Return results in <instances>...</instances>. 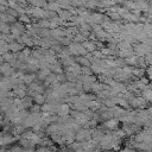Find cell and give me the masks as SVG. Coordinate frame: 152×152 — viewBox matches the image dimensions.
<instances>
[{
  "label": "cell",
  "instance_id": "1",
  "mask_svg": "<svg viewBox=\"0 0 152 152\" xmlns=\"http://www.w3.org/2000/svg\"><path fill=\"white\" fill-rule=\"evenodd\" d=\"M119 119H116V118H112V119H108V120H106V121H103V127L107 129V131H114V129H116L118 128V126H119Z\"/></svg>",
  "mask_w": 152,
  "mask_h": 152
},
{
  "label": "cell",
  "instance_id": "2",
  "mask_svg": "<svg viewBox=\"0 0 152 152\" xmlns=\"http://www.w3.org/2000/svg\"><path fill=\"white\" fill-rule=\"evenodd\" d=\"M31 15L36 19H44L45 18V10L43 7H32Z\"/></svg>",
  "mask_w": 152,
  "mask_h": 152
},
{
  "label": "cell",
  "instance_id": "3",
  "mask_svg": "<svg viewBox=\"0 0 152 152\" xmlns=\"http://www.w3.org/2000/svg\"><path fill=\"white\" fill-rule=\"evenodd\" d=\"M71 112V106L70 103H66V102H63L61 104V108L58 110V115L59 116H68Z\"/></svg>",
  "mask_w": 152,
  "mask_h": 152
},
{
  "label": "cell",
  "instance_id": "4",
  "mask_svg": "<svg viewBox=\"0 0 152 152\" xmlns=\"http://www.w3.org/2000/svg\"><path fill=\"white\" fill-rule=\"evenodd\" d=\"M26 131V128L24 127V125H13L12 129H11V133L14 135V137H21V134Z\"/></svg>",
  "mask_w": 152,
  "mask_h": 152
},
{
  "label": "cell",
  "instance_id": "5",
  "mask_svg": "<svg viewBox=\"0 0 152 152\" xmlns=\"http://www.w3.org/2000/svg\"><path fill=\"white\" fill-rule=\"evenodd\" d=\"M51 37L57 39V40H59L62 37H65V31L63 28H61V27L53 28V30H51Z\"/></svg>",
  "mask_w": 152,
  "mask_h": 152
},
{
  "label": "cell",
  "instance_id": "6",
  "mask_svg": "<svg viewBox=\"0 0 152 152\" xmlns=\"http://www.w3.org/2000/svg\"><path fill=\"white\" fill-rule=\"evenodd\" d=\"M23 49H24V48H23V44L18 43L17 40L8 44V50H10L11 52H13V53H18V52H20Z\"/></svg>",
  "mask_w": 152,
  "mask_h": 152
},
{
  "label": "cell",
  "instance_id": "7",
  "mask_svg": "<svg viewBox=\"0 0 152 152\" xmlns=\"http://www.w3.org/2000/svg\"><path fill=\"white\" fill-rule=\"evenodd\" d=\"M87 107H88L89 109L96 112V110H99V109L102 107V102H100L97 99H96V100H91V101L87 102Z\"/></svg>",
  "mask_w": 152,
  "mask_h": 152
},
{
  "label": "cell",
  "instance_id": "8",
  "mask_svg": "<svg viewBox=\"0 0 152 152\" xmlns=\"http://www.w3.org/2000/svg\"><path fill=\"white\" fill-rule=\"evenodd\" d=\"M83 46L87 49V51H88L89 53L94 52V51L97 49V46H96V42H94V40H86V42L83 43Z\"/></svg>",
  "mask_w": 152,
  "mask_h": 152
},
{
  "label": "cell",
  "instance_id": "9",
  "mask_svg": "<svg viewBox=\"0 0 152 152\" xmlns=\"http://www.w3.org/2000/svg\"><path fill=\"white\" fill-rule=\"evenodd\" d=\"M146 74V69L145 68H141V66H134V69H133V77H135V78H141V77H144V75Z\"/></svg>",
  "mask_w": 152,
  "mask_h": 152
},
{
  "label": "cell",
  "instance_id": "10",
  "mask_svg": "<svg viewBox=\"0 0 152 152\" xmlns=\"http://www.w3.org/2000/svg\"><path fill=\"white\" fill-rule=\"evenodd\" d=\"M45 10H50V11H55V12H59L62 10L61 5L57 2V1H49Z\"/></svg>",
  "mask_w": 152,
  "mask_h": 152
},
{
  "label": "cell",
  "instance_id": "11",
  "mask_svg": "<svg viewBox=\"0 0 152 152\" xmlns=\"http://www.w3.org/2000/svg\"><path fill=\"white\" fill-rule=\"evenodd\" d=\"M80 46H81V44H80V43L72 42L68 48H69V50H70V52H71V55H72V56H80V52H78Z\"/></svg>",
  "mask_w": 152,
  "mask_h": 152
},
{
  "label": "cell",
  "instance_id": "12",
  "mask_svg": "<svg viewBox=\"0 0 152 152\" xmlns=\"http://www.w3.org/2000/svg\"><path fill=\"white\" fill-rule=\"evenodd\" d=\"M58 17H59L61 19H63L64 21H70L72 14L69 12V10H61V11L58 12Z\"/></svg>",
  "mask_w": 152,
  "mask_h": 152
},
{
  "label": "cell",
  "instance_id": "13",
  "mask_svg": "<svg viewBox=\"0 0 152 152\" xmlns=\"http://www.w3.org/2000/svg\"><path fill=\"white\" fill-rule=\"evenodd\" d=\"M134 55V50L133 48L131 49H126V50H119L118 51V57H121V58H127L129 56Z\"/></svg>",
  "mask_w": 152,
  "mask_h": 152
},
{
  "label": "cell",
  "instance_id": "14",
  "mask_svg": "<svg viewBox=\"0 0 152 152\" xmlns=\"http://www.w3.org/2000/svg\"><path fill=\"white\" fill-rule=\"evenodd\" d=\"M76 62L78 64H81L82 66H90L91 65V63L87 56H76Z\"/></svg>",
  "mask_w": 152,
  "mask_h": 152
},
{
  "label": "cell",
  "instance_id": "15",
  "mask_svg": "<svg viewBox=\"0 0 152 152\" xmlns=\"http://www.w3.org/2000/svg\"><path fill=\"white\" fill-rule=\"evenodd\" d=\"M138 58H139V56L138 55H132V56H129V57H127L126 58V63H127V65H131V66H138Z\"/></svg>",
  "mask_w": 152,
  "mask_h": 152
},
{
  "label": "cell",
  "instance_id": "16",
  "mask_svg": "<svg viewBox=\"0 0 152 152\" xmlns=\"http://www.w3.org/2000/svg\"><path fill=\"white\" fill-rule=\"evenodd\" d=\"M33 101L37 103V104H44L46 102V95L45 94H36L33 96Z\"/></svg>",
  "mask_w": 152,
  "mask_h": 152
},
{
  "label": "cell",
  "instance_id": "17",
  "mask_svg": "<svg viewBox=\"0 0 152 152\" xmlns=\"http://www.w3.org/2000/svg\"><path fill=\"white\" fill-rule=\"evenodd\" d=\"M18 21H20V23H23V24H25V25L32 24V20H31V18H30V15L26 14V13L19 14V17H18Z\"/></svg>",
  "mask_w": 152,
  "mask_h": 152
},
{
  "label": "cell",
  "instance_id": "18",
  "mask_svg": "<svg viewBox=\"0 0 152 152\" xmlns=\"http://www.w3.org/2000/svg\"><path fill=\"white\" fill-rule=\"evenodd\" d=\"M84 7L87 10H93L99 7V0H87L84 2Z\"/></svg>",
  "mask_w": 152,
  "mask_h": 152
},
{
  "label": "cell",
  "instance_id": "19",
  "mask_svg": "<svg viewBox=\"0 0 152 152\" xmlns=\"http://www.w3.org/2000/svg\"><path fill=\"white\" fill-rule=\"evenodd\" d=\"M23 100V108L24 109H30L32 107V99L30 96H25Z\"/></svg>",
  "mask_w": 152,
  "mask_h": 152
},
{
  "label": "cell",
  "instance_id": "20",
  "mask_svg": "<svg viewBox=\"0 0 152 152\" xmlns=\"http://www.w3.org/2000/svg\"><path fill=\"white\" fill-rule=\"evenodd\" d=\"M119 50H126V49H131V48H133V45L131 44V43H128L127 40H121L119 44H118V46H116Z\"/></svg>",
  "mask_w": 152,
  "mask_h": 152
},
{
  "label": "cell",
  "instance_id": "21",
  "mask_svg": "<svg viewBox=\"0 0 152 152\" xmlns=\"http://www.w3.org/2000/svg\"><path fill=\"white\" fill-rule=\"evenodd\" d=\"M141 96H144L148 102H152V89L148 87L147 89H145V90H142V93H141Z\"/></svg>",
  "mask_w": 152,
  "mask_h": 152
},
{
  "label": "cell",
  "instance_id": "22",
  "mask_svg": "<svg viewBox=\"0 0 152 152\" xmlns=\"http://www.w3.org/2000/svg\"><path fill=\"white\" fill-rule=\"evenodd\" d=\"M38 25H39L40 28H50V19H46V18L39 19Z\"/></svg>",
  "mask_w": 152,
  "mask_h": 152
},
{
  "label": "cell",
  "instance_id": "23",
  "mask_svg": "<svg viewBox=\"0 0 152 152\" xmlns=\"http://www.w3.org/2000/svg\"><path fill=\"white\" fill-rule=\"evenodd\" d=\"M0 30H1V33H6V34L11 33V24H8V23H1Z\"/></svg>",
  "mask_w": 152,
  "mask_h": 152
},
{
  "label": "cell",
  "instance_id": "24",
  "mask_svg": "<svg viewBox=\"0 0 152 152\" xmlns=\"http://www.w3.org/2000/svg\"><path fill=\"white\" fill-rule=\"evenodd\" d=\"M108 17H109V19H110L112 21H120V20L122 19V17H121L118 12H109V13H108Z\"/></svg>",
  "mask_w": 152,
  "mask_h": 152
},
{
  "label": "cell",
  "instance_id": "25",
  "mask_svg": "<svg viewBox=\"0 0 152 152\" xmlns=\"http://www.w3.org/2000/svg\"><path fill=\"white\" fill-rule=\"evenodd\" d=\"M86 40H87V37H86V36H83V34H82V33H80V32L74 37V42L80 43V44H83Z\"/></svg>",
  "mask_w": 152,
  "mask_h": 152
},
{
  "label": "cell",
  "instance_id": "26",
  "mask_svg": "<svg viewBox=\"0 0 152 152\" xmlns=\"http://www.w3.org/2000/svg\"><path fill=\"white\" fill-rule=\"evenodd\" d=\"M58 42H59L63 46H69V45L72 43V38H70V37H66V36H65V37H62Z\"/></svg>",
  "mask_w": 152,
  "mask_h": 152
},
{
  "label": "cell",
  "instance_id": "27",
  "mask_svg": "<svg viewBox=\"0 0 152 152\" xmlns=\"http://www.w3.org/2000/svg\"><path fill=\"white\" fill-rule=\"evenodd\" d=\"M82 147H83L82 146V142H80V141H74L72 144L69 145V150L70 151H77V150H80Z\"/></svg>",
  "mask_w": 152,
  "mask_h": 152
},
{
  "label": "cell",
  "instance_id": "28",
  "mask_svg": "<svg viewBox=\"0 0 152 152\" xmlns=\"http://www.w3.org/2000/svg\"><path fill=\"white\" fill-rule=\"evenodd\" d=\"M115 63H116V68H124L127 65L126 63V58H121V57H118L115 59Z\"/></svg>",
  "mask_w": 152,
  "mask_h": 152
},
{
  "label": "cell",
  "instance_id": "29",
  "mask_svg": "<svg viewBox=\"0 0 152 152\" xmlns=\"http://www.w3.org/2000/svg\"><path fill=\"white\" fill-rule=\"evenodd\" d=\"M30 112L31 113H38V112H42V106L40 104H32V107L30 108Z\"/></svg>",
  "mask_w": 152,
  "mask_h": 152
},
{
  "label": "cell",
  "instance_id": "30",
  "mask_svg": "<svg viewBox=\"0 0 152 152\" xmlns=\"http://www.w3.org/2000/svg\"><path fill=\"white\" fill-rule=\"evenodd\" d=\"M42 112H51V103L45 102L44 104H42Z\"/></svg>",
  "mask_w": 152,
  "mask_h": 152
},
{
  "label": "cell",
  "instance_id": "31",
  "mask_svg": "<svg viewBox=\"0 0 152 152\" xmlns=\"http://www.w3.org/2000/svg\"><path fill=\"white\" fill-rule=\"evenodd\" d=\"M82 74L83 75H93L90 66H82Z\"/></svg>",
  "mask_w": 152,
  "mask_h": 152
},
{
  "label": "cell",
  "instance_id": "32",
  "mask_svg": "<svg viewBox=\"0 0 152 152\" xmlns=\"http://www.w3.org/2000/svg\"><path fill=\"white\" fill-rule=\"evenodd\" d=\"M145 61L147 65H152V52H148L145 55Z\"/></svg>",
  "mask_w": 152,
  "mask_h": 152
},
{
  "label": "cell",
  "instance_id": "33",
  "mask_svg": "<svg viewBox=\"0 0 152 152\" xmlns=\"http://www.w3.org/2000/svg\"><path fill=\"white\" fill-rule=\"evenodd\" d=\"M146 76H147V78L152 82V65H148V66L146 68Z\"/></svg>",
  "mask_w": 152,
  "mask_h": 152
},
{
  "label": "cell",
  "instance_id": "34",
  "mask_svg": "<svg viewBox=\"0 0 152 152\" xmlns=\"http://www.w3.org/2000/svg\"><path fill=\"white\" fill-rule=\"evenodd\" d=\"M49 147H45V146H39L34 152H49Z\"/></svg>",
  "mask_w": 152,
  "mask_h": 152
},
{
  "label": "cell",
  "instance_id": "35",
  "mask_svg": "<svg viewBox=\"0 0 152 152\" xmlns=\"http://www.w3.org/2000/svg\"><path fill=\"white\" fill-rule=\"evenodd\" d=\"M148 87H150V88H151V89H152V82H151V83H150V84H148Z\"/></svg>",
  "mask_w": 152,
  "mask_h": 152
},
{
  "label": "cell",
  "instance_id": "36",
  "mask_svg": "<svg viewBox=\"0 0 152 152\" xmlns=\"http://www.w3.org/2000/svg\"><path fill=\"white\" fill-rule=\"evenodd\" d=\"M151 120H152V116H151Z\"/></svg>",
  "mask_w": 152,
  "mask_h": 152
}]
</instances>
